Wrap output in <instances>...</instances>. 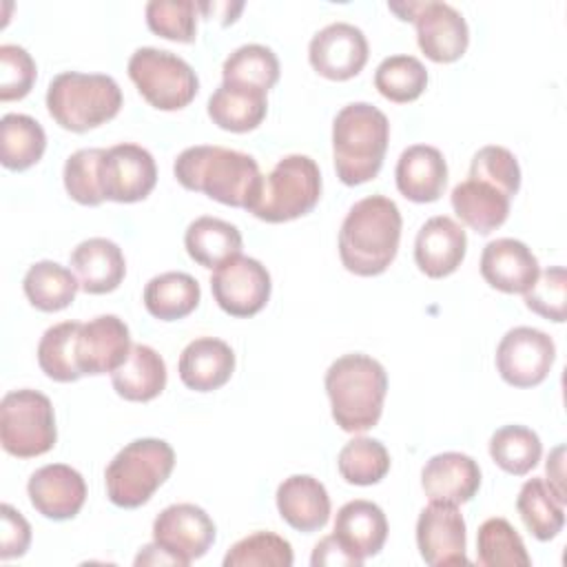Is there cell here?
<instances>
[{"label": "cell", "mask_w": 567, "mask_h": 567, "mask_svg": "<svg viewBox=\"0 0 567 567\" xmlns=\"http://www.w3.org/2000/svg\"><path fill=\"white\" fill-rule=\"evenodd\" d=\"M173 173L186 190L246 210L255 204L264 179L252 155L208 144L184 148L173 164Z\"/></svg>", "instance_id": "6da1fadb"}, {"label": "cell", "mask_w": 567, "mask_h": 567, "mask_svg": "<svg viewBox=\"0 0 567 567\" xmlns=\"http://www.w3.org/2000/svg\"><path fill=\"white\" fill-rule=\"evenodd\" d=\"M399 206L385 195L359 199L346 215L339 230V257L348 272L374 277L388 270L401 241Z\"/></svg>", "instance_id": "7a4b0ae2"}, {"label": "cell", "mask_w": 567, "mask_h": 567, "mask_svg": "<svg viewBox=\"0 0 567 567\" xmlns=\"http://www.w3.org/2000/svg\"><path fill=\"white\" fill-rule=\"evenodd\" d=\"M323 383L332 419L343 432H365L379 423L388 372L377 359L361 352L343 354L330 363Z\"/></svg>", "instance_id": "3957f363"}, {"label": "cell", "mask_w": 567, "mask_h": 567, "mask_svg": "<svg viewBox=\"0 0 567 567\" xmlns=\"http://www.w3.org/2000/svg\"><path fill=\"white\" fill-rule=\"evenodd\" d=\"M390 142L385 113L368 102L346 104L332 122V159L346 186L374 179L383 166Z\"/></svg>", "instance_id": "277c9868"}, {"label": "cell", "mask_w": 567, "mask_h": 567, "mask_svg": "<svg viewBox=\"0 0 567 567\" xmlns=\"http://www.w3.org/2000/svg\"><path fill=\"white\" fill-rule=\"evenodd\" d=\"M122 109V89L106 73H58L47 89V111L71 133H86L113 120Z\"/></svg>", "instance_id": "5b68a950"}, {"label": "cell", "mask_w": 567, "mask_h": 567, "mask_svg": "<svg viewBox=\"0 0 567 567\" xmlns=\"http://www.w3.org/2000/svg\"><path fill=\"white\" fill-rule=\"evenodd\" d=\"M175 467V452L162 439L126 443L104 470L106 496L124 509L142 507L166 483Z\"/></svg>", "instance_id": "8992f818"}, {"label": "cell", "mask_w": 567, "mask_h": 567, "mask_svg": "<svg viewBox=\"0 0 567 567\" xmlns=\"http://www.w3.org/2000/svg\"><path fill=\"white\" fill-rule=\"evenodd\" d=\"M321 197V173L312 157L292 153L264 175L259 195L248 213L268 224H284L308 215Z\"/></svg>", "instance_id": "52a82bcc"}, {"label": "cell", "mask_w": 567, "mask_h": 567, "mask_svg": "<svg viewBox=\"0 0 567 567\" xmlns=\"http://www.w3.org/2000/svg\"><path fill=\"white\" fill-rule=\"evenodd\" d=\"M58 439L53 403L47 394L22 388L0 401V443L7 454L33 458L47 454Z\"/></svg>", "instance_id": "ba28073f"}, {"label": "cell", "mask_w": 567, "mask_h": 567, "mask_svg": "<svg viewBox=\"0 0 567 567\" xmlns=\"http://www.w3.org/2000/svg\"><path fill=\"white\" fill-rule=\"evenodd\" d=\"M126 71L140 95L157 111H179L188 106L199 91V80L193 66L164 49H135Z\"/></svg>", "instance_id": "9c48e42d"}, {"label": "cell", "mask_w": 567, "mask_h": 567, "mask_svg": "<svg viewBox=\"0 0 567 567\" xmlns=\"http://www.w3.org/2000/svg\"><path fill=\"white\" fill-rule=\"evenodd\" d=\"M401 20H410L416 27L419 49L439 64H450L463 58L470 44V29L458 9L447 2H390Z\"/></svg>", "instance_id": "30bf717a"}, {"label": "cell", "mask_w": 567, "mask_h": 567, "mask_svg": "<svg viewBox=\"0 0 567 567\" xmlns=\"http://www.w3.org/2000/svg\"><path fill=\"white\" fill-rule=\"evenodd\" d=\"M556 361L554 339L529 326L512 328L496 348V370L514 388H534L543 383Z\"/></svg>", "instance_id": "8fae6325"}, {"label": "cell", "mask_w": 567, "mask_h": 567, "mask_svg": "<svg viewBox=\"0 0 567 567\" xmlns=\"http://www.w3.org/2000/svg\"><path fill=\"white\" fill-rule=\"evenodd\" d=\"M270 272L252 257L237 255L215 268L210 290L217 306L230 317H252L270 299Z\"/></svg>", "instance_id": "7c38bea8"}, {"label": "cell", "mask_w": 567, "mask_h": 567, "mask_svg": "<svg viewBox=\"0 0 567 567\" xmlns=\"http://www.w3.org/2000/svg\"><path fill=\"white\" fill-rule=\"evenodd\" d=\"M213 518L193 503L164 507L153 520V540L171 554L179 567L202 558L215 543Z\"/></svg>", "instance_id": "4fadbf2b"}, {"label": "cell", "mask_w": 567, "mask_h": 567, "mask_svg": "<svg viewBox=\"0 0 567 567\" xmlns=\"http://www.w3.org/2000/svg\"><path fill=\"white\" fill-rule=\"evenodd\" d=\"M157 182V166L153 155L131 142L104 148L100 162V186L104 199L117 204L142 202L151 195Z\"/></svg>", "instance_id": "5bb4252c"}, {"label": "cell", "mask_w": 567, "mask_h": 567, "mask_svg": "<svg viewBox=\"0 0 567 567\" xmlns=\"http://www.w3.org/2000/svg\"><path fill=\"white\" fill-rule=\"evenodd\" d=\"M370 55L363 31L350 22H332L317 31L308 44L312 69L334 82L350 80L361 73Z\"/></svg>", "instance_id": "9a60e30c"}, {"label": "cell", "mask_w": 567, "mask_h": 567, "mask_svg": "<svg viewBox=\"0 0 567 567\" xmlns=\"http://www.w3.org/2000/svg\"><path fill=\"white\" fill-rule=\"evenodd\" d=\"M465 518L456 505L430 503L416 518V547L430 567L465 565Z\"/></svg>", "instance_id": "2e32d148"}, {"label": "cell", "mask_w": 567, "mask_h": 567, "mask_svg": "<svg viewBox=\"0 0 567 567\" xmlns=\"http://www.w3.org/2000/svg\"><path fill=\"white\" fill-rule=\"evenodd\" d=\"M133 343L128 326L117 315H100L80 326L75 337V363L84 374H111L128 357Z\"/></svg>", "instance_id": "e0dca14e"}, {"label": "cell", "mask_w": 567, "mask_h": 567, "mask_svg": "<svg viewBox=\"0 0 567 567\" xmlns=\"http://www.w3.org/2000/svg\"><path fill=\"white\" fill-rule=\"evenodd\" d=\"M27 494L38 514L51 520H69L86 501L82 474L64 463H49L29 476Z\"/></svg>", "instance_id": "ac0fdd59"}, {"label": "cell", "mask_w": 567, "mask_h": 567, "mask_svg": "<svg viewBox=\"0 0 567 567\" xmlns=\"http://www.w3.org/2000/svg\"><path fill=\"white\" fill-rule=\"evenodd\" d=\"M467 235L461 224L447 215L430 217L416 233L414 261L432 279L452 275L465 259Z\"/></svg>", "instance_id": "d6986e66"}, {"label": "cell", "mask_w": 567, "mask_h": 567, "mask_svg": "<svg viewBox=\"0 0 567 567\" xmlns=\"http://www.w3.org/2000/svg\"><path fill=\"white\" fill-rule=\"evenodd\" d=\"M540 266L532 248L518 239L501 237L489 241L481 255L483 279L507 295H525L538 279Z\"/></svg>", "instance_id": "ffe728a7"}, {"label": "cell", "mask_w": 567, "mask_h": 567, "mask_svg": "<svg viewBox=\"0 0 567 567\" xmlns=\"http://www.w3.org/2000/svg\"><path fill=\"white\" fill-rule=\"evenodd\" d=\"M421 487L430 503L458 507L476 496L481 487V467L463 452H441L423 465Z\"/></svg>", "instance_id": "44dd1931"}, {"label": "cell", "mask_w": 567, "mask_h": 567, "mask_svg": "<svg viewBox=\"0 0 567 567\" xmlns=\"http://www.w3.org/2000/svg\"><path fill=\"white\" fill-rule=\"evenodd\" d=\"M394 179L405 199L430 204L436 202L445 190L447 162L439 148L430 144H412L399 155Z\"/></svg>", "instance_id": "7402d4cb"}, {"label": "cell", "mask_w": 567, "mask_h": 567, "mask_svg": "<svg viewBox=\"0 0 567 567\" xmlns=\"http://www.w3.org/2000/svg\"><path fill=\"white\" fill-rule=\"evenodd\" d=\"M279 516L297 532L310 534L321 529L330 518V496L326 485L310 474L284 478L275 494Z\"/></svg>", "instance_id": "603a6c76"}, {"label": "cell", "mask_w": 567, "mask_h": 567, "mask_svg": "<svg viewBox=\"0 0 567 567\" xmlns=\"http://www.w3.org/2000/svg\"><path fill=\"white\" fill-rule=\"evenodd\" d=\"M177 370L188 390L213 392L230 381L235 372V352L217 337H197L182 350Z\"/></svg>", "instance_id": "cb8c5ba5"}, {"label": "cell", "mask_w": 567, "mask_h": 567, "mask_svg": "<svg viewBox=\"0 0 567 567\" xmlns=\"http://www.w3.org/2000/svg\"><path fill=\"white\" fill-rule=\"evenodd\" d=\"M71 268L80 281V290L86 295H106L122 284L126 259L115 241L91 237L73 248Z\"/></svg>", "instance_id": "d4e9b609"}, {"label": "cell", "mask_w": 567, "mask_h": 567, "mask_svg": "<svg viewBox=\"0 0 567 567\" xmlns=\"http://www.w3.org/2000/svg\"><path fill=\"white\" fill-rule=\"evenodd\" d=\"M332 536L346 551L365 560L383 549L388 538V518L377 503L357 498L337 512Z\"/></svg>", "instance_id": "484cf974"}, {"label": "cell", "mask_w": 567, "mask_h": 567, "mask_svg": "<svg viewBox=\"0 0 567 567\" xmlns=\"http://www.w3.org/2000/svg\"><path fill=\"white\" fill-rule=\"evenodd\" d=\"M206 109L208 117L219 128L230 133H248L264 122L268 113V100L266 91L221 82L208 97Z\"/></svg>", "instance_id": "4316f807"}, {"label": "cell", "mask_w": 567, "mask_h": 567, "mask_svg": "<svg viewBox=\"0 0 567 567\" xmlns=\"http://www.w3.org/2000/svg\"><path fill=\"white\" fill-rule=\"evenodd\" d=\"M111 383L122 399L146 403L166 388V363L151 346L135 343L126 361L111 372Z\"/></svg>", "instance_id": "83f0119b"}, {"label": "cell", "mask_w": 567, "mask_h": 567, "mask_svg": "<svg viewBox=\"0 0 567 567\" xmlns=\"http://www.w3.org/2000/svg\"><path fill=\"white\" fill-rule=\"evenodd\" d=\"M450 202L456 217L481 235H489L492 230L503 226L509 215L507 195L485 182L470 177L452 188Z\"/></svg>", "instance_id": "f1b7e54d"}, {"label": "cell", "mask_w": 567, "mask_h": 567, "mask_svg": "<svg viewBox=\"0 0 567 567\" xmlns=\"http://www.w3.org/2000/svg\"><path fill=\"white\" fill-rule=\"evenodd\" d=\"M184 246L195 264L215 270L228 259L241 255V233L230 221L204 215L188 224Z\"/></svg>", "instance_id": "f546056e"}, {"label": "cell", "mask_w": 567, "mask_h": 567, "mask_svg": "<svg viewBox=\"0 0 567 567\" xmlns=\"http://www.w3.org/2000/svg\"><path fill=\"white\" fill-rule=\"evenodd\" d=\"M144 306L159 321H177L188 317L202 299V288L188 272L171 270L155 275L144 286Z\"/></svg>", "instance_id": "4dcf8cb0"}, {"label": "cell", "mask_w": 567, "mask_h": 567, "mask_svg": "<svg viewBox=\"0 0 567 567\" xmlns=\"http://www.w3.org/2000/svg\"><path fill=\"white\" fill-rule=\"evenodd\" d=\"M22 290L33 308L42 312H58L73 303L80 290V281L71 268L51 259H42L27 270Z\"/></svg>", "instance_id": "1f68e13d"}, {"label": "cell", "mask_w": 567, "mask_h": 567, "mask_svg": "<svg viewBox=\"0 0 567 567\" xmlns=\"http://www.w3.org/2000/svg\"><path fill=\"white\" fill-rule=\"evenodd\" d=\"M47 148V133L38 120L24 113H7L0 120V162L9 171H27Z\"/></svg>", "instance_id": "d6a6232c"}, {"label": "cell", "mask_w": 567, "mask_h": 567, "mask_svg": "<svg viewBox=\"0 0 567 567\" xmlns=\"http://www.w3.org/2000/svg\"><path fill=\"white\" fill-rule=\"evenodd\" d=\"M516 509L529 534L538 540L556 538L565 525L563 503L540 476L523 483L516 498Z\"/></svg>", "instance_id": "836d02e7"}, {"label": "cell", "mask_w": 567, "mask_h": 567, "mask_svg": "<svg viewBox=\"0 0 567 567\" xmlns=\"http://www.w3.org/2000/svg\"><path fill=\"white\" fill-rule=\"evenodd\" d=\"M476 560L483 567H529L520 534L507 518H487L476 532Z\"/></svg>", "instance_id": "e575fe53"}, {"label": "cell", "mask_w": 567, "mask_h": 567, "mask_svg": "<svg viewBox=\"0 0 567 567\" xmlns=\"http://www.w3.org/2000/svg\"><path fill=\"white\" fill-rule=\"evenodd\" d=\"M543 454L538 434L525 425H503L489 439L492 461L512 476H525L532 472Z\"/></svg>", "instance_id": "d590c367"}, {"label": "cell", "mask_w": 567, "mask_h": 567, "mask_svg": "<svg viewBox=\"0 0 567 567\" xmlns=\"http://www.w3.org/2000/svg\"><path fill=\"white\" fill-rule=\"evenodd\" d=\"M374 86L385 100L408 104L421 97V93L427 89V69L414 55H390L377 66Z\"/></svg>", "instance_id": "8d00e7d4"}, {"label": "cell", "mask_w": 567, "mask_h": 567, "mask_svg": "<svg viewBox=\"0 0 567 567\" xmlns=\"http://www.w3.org/2000/svg\"><path fill=\"white\" fill-rule=\"evenodd\" d=\"M221 78L224 82L268 93L279 80V60L264 44H244L224 60Z\"/></svg>", "instance_id": "74e56055"}, {"label": "cell", "mask_w": 567, "mask_h": 567, "mask_svg": "<svg viewBox=\"0 0 567 567\" xmlns=\"http://www.w3.org/2000/svg\"><path fill=\"white\" fill-rule=\"evenodd\" d=\"M80 326V321L55 323L44 330L38 343V365L58 383H73L82 377L75 363V337Z\"/></svg>", "instance_id": "f35d334b"}, {"label": "cell", "mask_w": 567, "mask_h": 567, "mask_svg": "<svg viewBox=\"0 0 567 567\" xmlns=\"http://www.w3.org/2000/svg\"><path fill=\"white\" fill-rule=\"evenodd\" d=\"M337 467L350 485H374L390 472V454L381 441L354 436L341 447Z\"/></svg>", "instance_id": "ab89813d"}, {"label": "cell", "mask_w": 567, "mask_h": 567, "mask_svg": "<svg viewBox=\"0 0 567 567\" xmlns=\"http://www.w3.org/2000/svg\"><path fill=\"white\" fill-rule=\"evenodd\" d=\"M290 543L275 532H255L237 540L224 556V567H290Z\"/></svg>", "instance_id": "60d3db41"}, {"label": "cell", "mask_w": 567, "mask_h": 567, "mask_svg": "<svg viewBox=\"0 0 567 567\" xmlns=\"http://www.w3.org/2000/svg\"><path fill=\"white\" fill-rule=\"evenodd\" d=\"M146 24L164 40L190 44L197 38V4L193 0H151Z\"/></svg>", "instance_id": "b9f144b4"}, {"label": "cell", "mask_w": 567, "mask_h": 567, "mask_svg": "<svg viewBox=\"0 0 567 567\" xmlns=\"http://www.w3.org/2000/svg\"><path fill=\"white\" fill-rule=\"evenodd\" d=\"M104 148H80L64 162V188L69 197L82 206H100L104 202L100 186V162Z\"/></svg>", "instance_id": "7bdbcfd3"}, {"label": "cell", "mask_w": 567, "mask_h": 567, "mask_svg": "<svg viewBox=\"0 0 567 567\" xmlns=\"http://www.w3.org/2000/svg\"><path fill=\"white\" fill-rule=\"evenodd\" d=\"M470 179L485 182L512 199L520 188V166L512 151L489 144L474 153L470 164Z\"/></svg>", "instance_id": "ee69618b"}, {"label": "cell", "mask_w": 567, "mask_h": 567, "mask_svg": "<svg viewBox=\"0 0 567 567\" xmlns=\"http://www.w3.org/2000/svg\"><path fill=\"white\" fill-rule=\"evenodd\" d=\"M523 299L532 312H536L543 319H549L554 323H563L565 321V299H567L565 268L549 266L543 272H538V279L523 295Z\"/></svg>", "instance_id": "f6af8a7d"}, {"label": "cell", "mask_w": 567, "mask_h": 567, "mask_svg": "<svg viewBox=\"0 0 567 567\" xmlns=\"http://www.w3.org/2000/svg\"><path fill=\"white\" fill-rule=\"evenodd\" d=\"M38 69L31 53L18 44L0 47V100H22L33 89Z\"/></svg>", "instance_id": "bcb514c9"}, {"label": "cell", "mask_w": 567, "mask_h": 567, "mask_svg": "<svg viewBox=\"0 0 567 567\" xmlns=\"http://www.w3.org/2000/svg\"><path fill=\"white\" fill-rule=\"evenodd\" d=\"M0 520H2V532H0V558H18L24 556L29 545H31V525L29 520L9 503L0 507Z\"/></svg>", "instance_id": "7dc6e473"}, {"label": "cell", "mask_w": 567, "mask_h": 567, "mask_svg": "<svg viewBox=\"0 0 567 567\" xmlns=\"http://www.w3.org/2000/svg\"><path fill=\"white\" fill-rule=\"evenodd\" d=\"M310 563H312V567H361L363 565V560L352 556L350 551H346L332 534L323 536L315 545Z\"/></svg>", "instance_id": "c3c4849f"}, {"label": "cell", "mask_w": 567, "mask_h": 567, "mask_svg": "<svg viewBox=\"0 0 567 567\" xmlns=\"http://www.w3.org/2000/svg\"><path fill=\"white\" fill-rule=\"evenodd\" d=\"M545 474H547V485L554 492V496L565 505L567 503V492H565V445H558L551 450L547 465H545Z\"/></svg>", "instance_id": "681fc988"}]
</instances>
